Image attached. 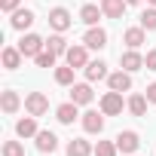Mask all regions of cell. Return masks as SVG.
Masks as SVG:
<instances>
[{
	"label": "cell",
	"mask_w": 156,
	"mask_h": 156,
	"mask_svg": "<svg viewBox=\"0 0 156 156\" xmlns=\"http://www.w3.org/2000/svg\"><path fill=\"white\" fill-rule=\"evenodd\" d=\"M0 153H3V156H25V144L22 141H3Z\"/></svg>",
	"instance_id": "obj_26"
},
{
	"label": "cell",
	"mask_w": 156,
	"mask_h": 156,
	"mask_svg": "<svg viewBox=\"0 0 156 156\" xmlns=\"http://www.w3.org/2000/svg\"><path fill=\"white\" fill-rule=\"evenodd\" d=\"M19 49H22L25 58H37V55L46 49V40H43L40 34H25V37L19 40Z\"/></svg>",
	"instance_id": "obj_1"
},
{
	"label": "cell",
	"mask_w": 156,
	"mask_h": 156,
	"mask_svg": "<svg viewBox=\"0 0 156 156\" xmlns=\"http://www.w3.org/2000/svg\"><path fill=\"white\" fill-rule=\"evenodd\" d=\"M126 3H129V6H138V3H141V0H126Z\"/></svg>",
	"instance_id": "obj_33"
},
{
	"label": "cell",
	"mask_w": 156,
	"mask_h": 156,
	"mask_svg": "<svg viewBox=\"0 0 156 156\" xmlns=\"http://www.w3.org/2000/svg\"><path fill=\"white\" fill-rule=\"evenodd\" d=\"M147 104H150L147 95H132V98L126 101V107H129L132 116H144V113H147Z\"/></svg>",
	"instance_id": "obj_23"
},
{
	"label": "cell",
	"mask_w": 156,
	"mask_h": 156,
	"mask_svg": "<svg viewBox=\"0 0 156 156\" xmlns=\"http://www.w3.org/2000/svg\"><path fill=\"white\" fill-rule=\"evenodd\" d=\"M92 98H95L92 83H73V86H70V101H73V104L86 107V104H92Z\"/></svg>",
	"instance_id": "obj_8"
},
{
	"label": "cell",
	"mask_w": 156,
	"mask_h": 156,
	"mask_svg": "<svg viewBox=\"0 0 156 156\" xmlns=\"http://www.w3.org/2000/svg\"><path fill=\"white\" fill-rule=\"evenodd\" d=\"M141 28L144 31H156V6H147L141 12Z\"/></svg>",
	"instance_id": "obj_28"
},
{
	"label": "cell",
	"mask_w": 156,
	"mask_h": 156,
	"mask_svg": "<svg viewBox=\"0 0 156 156\" xmlns=\"http://www.w3.org/2000/svg\"><path fill=\"white\" fill-rule=\"evenodd\" d=\"M107 86H110L113 92H129V89H132V73H129V70H122V67H119V70H113V73L107 76Z\"/></svg>",
	"instance_id": "obj_10"
},
{
	"label": "cell",
	"mask_w": 156,
	"mask_h": 156,
	"mask_svg": "<svg viewBox=\"0 0 156 156\" xmlns=\"http://www.w3.org/2000/svg\"><path fill=\"white\" fill-rule=\"evenodd\" d=\"M101 9H104V19H122L129 3L126 0H101Z\"/></svg>",
	"instance_id": "obj_18"
},
{
	"label": "cell",
	"mask_w": 156,
	"mask_h": 156,
	"mask_svg": "<svg viewBox=\"0 0 156 156\" xmlns=\"http://www.w3.org/2000/svg\"><path fill=\"white\" fill-rule=\"evenodd\" d=\"M144 92H147V101H150V104H156V83H150Z\"/></svg>",
	"instance_id": "obj_32"
},
{
	"label": "cell",
	"mask_w": 156,
	"mask_h": 156,
	"mask_svg": "<svg viewBox=\"0 0 156 156\" xmlns=\"http://www.w3.org/2000/svg\"><path fill=\"white\" fill-rule=\"evenodd\" d=\"M0 107H3V113H16V110L22 107V98H19V92L6 89L3 95H0Z\"/></svg>",
	"instance_id": "obj_22"
},
{
	"label": "cell",
	"mask_w": 156,
	"mask_h": 156,
	"mask_svg": "<svg viewBox=\"0 0 156 156\" xmlns=\"http://www.w3.org/2000/svg\"><path fill=\"white\" fill-rule=\"evenodd\" d=\"M73 73H76V67H70V64L64 61L61 67H55V83H58V86H73Z\"/></svg>",
	"instance_id": "obj_24"
},
{
	"label": "cell",
	"mask_w": 156,
	"mask_h": 156,
	"mask_svg": "<svg viewBox=\"0 0 156 156\" xmlns=\"http://www.w3.org/2000/svg\"><path fill=\"white\" fill-rule=\"evenodd\" d=\"M64 61H67L70 67H76V70L86 67V64H89V46H86V43L70 46V49H67V55H64Z\"/></svg>",
	"instance_id": "obj_7"
},
{
	"label": "cell",
	"mask_w": 156,
	"mask_h": 156,
	"mask_svg": "<svg viewBox=\"0 0 156 156\" xmlns=\"http://www.w3.org/2000/svg\"><path fill=\"white\" fill-rule=\"evenodd\" d=\"M55 116H58V122H61V126H70L76 116H83V113H80V104L64 101V104H58V107H55Z\"/></svg>",
	"instance_id": "obj_11"
},
{
	"label": "cell",
	"mask_w": 156,
	"mask_h": 156,
	"mask_svg": "<svg viewBox=\"0 0 156 156\" xmlns=\"http://www.w3.org/2000/svg\"><path fill=\"white\" fill-rule=\"evenodd\" d=\"M19 6H22V0H0V9H3V12H9V16H12Z\"/></svg>",
	"instance_id": "obj_30"
},
{
	"label": "cell",
	"mask_w": 156,
	"mask_h": 156,
	"mask_svg": "<svg viewBox=\"0 0 156 156\" xmlns=\"http://www.w3.org/2000/svg\"><path fill=\"white\" fill-rule=\"evenodd\" d=\"M9 25H12L16 31H28V28L34 25V12H31V9H25V6H19V9L12 12V19H9Z\"/></svg>",
	"instance_id": "obj_16"
},
{
	"label": "cell",
	"mask_w": 156,
	"mask_h": 156,
	"mask_svg": "<svg viewBox=\"0 0 156 156\" xmlns=\"http://www.w3.org/2000/svg\"><path fill=\"white\" fill-rule=\"evenodd\" d=\"M46 49L49 52H55V55H67V40H64V34H52L49 40H46Z\"/></svg>",
	"instance_id": "obj_25"
},
{
	"label": "cell",
	"mask_w": 156,
	"mask_h": 156,
	"mask_svg": "<svg viewBox=\"0 0 156 156\" xmlns=\"http://www.w3.org/2000/svg\"><path fill=\"white\" fill-rule=\"evenodd\" d=\"M98 19H104V9H101V6H95V3H86V6L80 9V22H83V25L95 28V25H98Z\"/></svg>",
	"instance_id": "obj_19"
},
{
	"label": "cell",
	"mask_w": 156,
	"mask_h": 156,
	"mask_svg": "<svg viewBox=\"0 0 156 156\" xmlns=\"http://www.w3.org/2000/svg\"><path fill=\"white\" fill-rule=\"evenodd\" d=\"M98 107H101V113L104 116H119L122 113V92H104L101 95V101H98Z\"/></svg>",
	"instance_id": "obj_2"
},
{
	"label": "cell",
	"mask_w": 156,
	"mask_h": 156,
	"mask_svg": "<svg viewBox=\"0 0 156 156\" xmlns=\"http://www.w3.org/2000/svg\"><path fill=\"white\" fill-rule=\"evenodd\" d=\"M147 3H150V6H156V0H147Z\"/></svg>",
	"instance_id": "obj_34"
},
{
	"label": "cell",
	"mask_w": 156,
	"mask_h": 156,
	"mask_svg": "<svg viewBox=\"0 0 156 156\" xmlns=\"http://www.w3.org/2000/svg\"><path fill=\"white\" fill-rule=\"evenodd\" d=\"M119 67H122V70H129V73H135V70H141V67H144V55H141L138 49H126V52L119 55Z\"/></svg>",
	"instance_id": "obj_9"
},
{
	"label": "cell",
	"mask_w": 156,
	"mask_h": 156,
	"mask_svg": "<svg viewBox=\"0 0 156 156\" xmlns=\"http://www.w3.org/2000/svg\"><path fill=\"white\" fill-rule=\"evenodd\" d=\"M116 153H119L116 141H98L95 144V156H116Z\"/></svg>",
	"instance_id": "obj_27"
},
{
	"label": "cell",
	"mask_w": 156,
	"mask_h": 156,
	"mask_svg": "<svg viewBox=\"0 0 156 156\" xmlns=\"http://www.w3.org/2000/svg\"><path fill=\"white\" fill-rule=\"evenodd\" d=\"M70 25H73V19H70V12H67L64 6H55V9H49V28H52L55 34H64Z\"/></svg>",
	"instance_id": "obj_4"
},
{
	"label": "cell",
	"mask_w": 156,
	"mask_h": 156,
	"mask_svg": "<svg viewBox=\"0 0 156 156\" xmlns=\"http://www.w3.org/2000/svg\"><path fill=\"white\" fill-rule=\"evenodd\" d=\"M144 67H147V70H156V49H150V52L144 55Z\"/></svg>",
	"instance_id": "obj_31"
},
{
	"label": "cell",
	"mask_w": 156,
	"mask_h": 156,
	"mask_svg": "<svg viewBox=\"0 0 156 156\" xmlns=\"http://www.w3.org/2000/svg\"><path fill=\"white\" fill-rule=\"evenodd\" d=\"M25 110H28L31 116H43V113L49 110V98H46L43 92H31V95H25Z\"/></svg>",
	"instance_id": "obj_5"
},
{
	"label": "cell",
	"mask_w": 156,
	"mask_h": 156,
	"mask_svg": "<svg viewBox=\"0 0 156 156\" xmlns=\"http://www.w3.org/2000/svg\"><path fill=\"white\" fill-rule=\"evenodd\" d=\"M122 43L129 46V49H141L144 43H147V31L138 25V28H126V34H122Z\"/></svg>",
	"instance_id": "obj_15"
},
{
	"label": "cell",
	"mask_w": 156,
	"mask_h": 156,
	"mask_svg": "<svg viewBox=\"0 0 156 156\" xmlns=\"http://www.w3.org/2000/svg\"><path fill=\"white\" fill-rule=\"evenodd\" d=\"M95 153V147L86 141V138H73V141H67V156H92Z\"/></svg>",
	"instance_id": "obj_21"
},
{
	"label": "cell",
	"mask_w": 156,
	"mask_h": 156,
	"mask_svg": "<svg viewBox=\"0 0 156 156\" xmlns=\"http://www.w3.org/2000/svg\"><path fill=\"white\" fill-rule=\"evenodd\" d=\"M34 141H37V150H40V153H55V150H58V138H55V132H49V129H40Z\"/></svg>",
	"instance_id": "obj_13"
},
{
	"label": "cell",
	"mask_w": 156,
	"mask_h": 156,
	"mask_svg": "<svg viewBox=\"0 0 156 156\" xmlns=\"http://www.w3.org/2000/svg\"><path fill=\"white\" fill-rule=\"evenodd\" d=\"M37 132H40V126H37V116H31V113L16 122V135L19 138H37Z\"/></svg>",
	"instance_id": "obj_17"
},
{
	"label": "cell",
	"mask_w": 156,
	"mask_h": 156,
	"mask_svg": "<svg viewBox=\"0 0 156 156\" xmlns=\"http://www.w3.org/2000/svg\"><path fill=\"white\" fill-rule=\"evenodd\" d=\"M80 122H83V132L86 135H101L104 132V113L101 110H86Z\"/></svg>",
	"instance_id": "obj_6"
},
{
	"label": "cell",
	"mask_w": 156,
	"mask_h": 156,
	"mask_svg": "<svg viewBox=\"0 0 156 156\" xmlns=\"http://www.w3.org/2000/svg\"><path fill=\"white\" fill-rule=\"evenodd\" d=\"M83 70H86V80H89V83H98V80H107V76H110V70H107V64H104L101 58L89 61Z\"/></svg>",
	"instance_id": "obj_14"
},
{
	"label": "cell",
	"mask_w": 156,
	"mask_h": 156,
	"mask_svg": "<svg viewBox=\"0 0 156 156\" xmlns=\"http://www.w3.org/2000/svg\"><path fill=\"white\" fill-rule=\"evenodd\" d=\"M34 61H37V67H55L58 55H55V52H49V49H43V52H40V55H37Z\"/></svg>",
	"instance_id": "obj_29"
},
{
	"label": "cell",
	"mask_w": 156,
	"mask_h": 156,
	"mask_svg": "<svg viewBox=\"0 0 156 156\" xmlns=\"http://www.w3.org/2000/svg\"><path fill=\"white\" fill-rule=\"evenodd\" d=\"M83 43H86L89 49H104V46H107V31L95 25V28H89V31L83 34Z\"/></svg>",
	"instance_id": "obj_12"
},
{
	"label": "cell",
	"mask_w": 156,
	"mask_h": 156,
	"mask_svg": "<svg viewBox=\"0 0 156 156\" xmlns=\"http://www.w3.org/2000/svg\"><path fill=\"white\" fill-rule=\"evenodd\" d=\"M22 58H25V55H22L19 46H3V67H6V70H19V67H22Z\"/></svg>",
	"instance_id": "obj_20"
},
{
	"label": "cell",
	"mask_w": 156,
	"mask_h": 156,
	"mask_svg": "<svg viewBox=\"0 0 156 156\" xmlns=\"http://www.w3.org/2000/svg\"><path fill=\"white\" fill-rule=\"evenodd\" d=\"M113 141H116V147H119V153H122V156H135V153H138V147H141V138H138V132H132V129L119 132Z\"/></svg>",
	"instance_id": "obj_3"
}]
</instances>
